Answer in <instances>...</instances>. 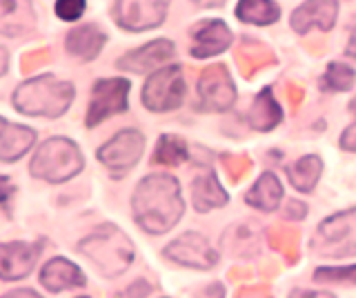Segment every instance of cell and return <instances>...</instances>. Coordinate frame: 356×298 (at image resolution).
<instances>
[{"mask_svg":"<svg viewBox=\"0 0 356 298\" xmlns=\"http://www.w3.org/2000/svg\"><path fill=\"white\" fill-rule=\"evenodd\" d=\"M131 209L136 223L147 234H165L185 212L181 185L172 176L152 174L138 183L131 198Z\"/></svg>","mask_w":356,"mask_h":298,"instance_id":"6da1fadb","label":"cell"},{"mask_svg":"<svg viewBox=\"0 0 356 298\" xmlns=\"http://www.w3.org/2000/svg\"><path fill=\"white\" fill-rule=\"evenodd\" d=\"M74 103V85L54 76H38L22 83L14 92V107L27 116H63Z\"/></svg>","mask_w":356,"mask_h":298,"instance_id":"7a4b0ae2","label":"cell"},{"mask_svg":"<svg viewBox=\"0 0 356 298\" xmlns=\"http://www.w3.org/2000/svg\"><path fill=\"white\" fill-rule=\"evenodd\" d=\"M78 251L92 260L103 276H120L134 260V245L116 225H100L78 242Z\"/></svg>","mask_w":356,"mask_h":298,"instance_id":"3957f363","label":"cell"},{"mask_svg":"<svg viewBox=\"0 0 356 298\" xmlns=\"http://www.w3.org/2000/svg\"><path fill=\"white\" fill-rule=\"evenodd\" d=\"M83 165V154L76 142L70 138H49L47 142H42L31 160V176L58 185L81 174Z\"/></svg>","mask_w":356,"mask_h":298,"instance_id":"277c9868","label":"cell"},{"mask_svg":"<svg viewBox=\"0 0 356 298\" xmlns=\"http://www.w3.org/2000/svg\"><path fill=\"white\" fill-rule=\"evenodd\" d=\"M314 251L327 258H348L356 254V209L334 214L316 229Z\"/></svg>","mask_w":356,"mask_h":298,"instance_id":"5b68a950","label":"cell"},{"mask_svg":"<svg viewBox=\"0 0 356 298\" xmlns=\"http://www.w3.org/2000/svg\"><path fill=\"white\" fill-rule=\"evenodd\" d=\"M185 98V78L181 67H163L156 74H152L147 83L143 85V96L140 101L143 105L149 109V112H172L183 105Z\"/></svg>","mask_w":356,"mask_h":298,"instance_id":"8992f818","label":"cell"},{"mask_svg":"<svg viewBox=\"0 0 356 298\" xmlns=\"http://www.w3.org/2000/svg\"><path fill=\"white\" fill-rule=\"evenodd\" d=\"M129 81L127 78H103L94 85L92 101L87 107V127H96L109 116L122 114L127 109Z\"/></svg>","mask_w":356,"mask_h":298,"instance_id":"52a82bcc","label":"cell"},{"mask_svg":"<svg viewBox=\"0 0 356 298\" xmlns=\"http://www.w3.org/2000/svg\"><path fill=\"white\" fill-rule=\"evenodd\" d=\"M167 7L170 0H116L114 18L122 29L145 31L163 23Z\"/></svg>","mask_w":356,"mask_h":298,"instance_id":"ba28073f","label":"cell"},{"mask_svg":"<svg viewBox=\"0 0 356 298\" xmlns=\"http://www.w3.org/2000/svg\"><path fill=\"white\" fill-rule=\"evenodd\" d=\"M145 138L136 129H122L98 149V160L111 172H129L143 158Z\"/></svg>","mask_w":356,"mask_h":298,"instance_id":"9c48e42d","label":"cell"},{"mask_svg":"<svg viewBox=\"0 0 356 298\" xmlns=\"http://www.w3.org/2000/svg\"><path fill=\"white\" fill-rule=\"evenodd\" d=\"M198 96L200 109L207 112H227L236 101V90L229 78V72L225 65H214L200 74L198 81Z\"/></svg>","mask_w":356,"mask_h":298,"instance_id":"30bf717a","label":"cell"},{"mask_svg":"<svg viewBox=\"0 0 356 298\" xmlns=\"http://www.w3.org/2000/svg\"><path fill=\"white\" fill-rule=\"evenodd\" d=\"M163 256L192 270H209L218 263V254L207 242V238L200 234H192V231L170 242L163 249Z\"/></svg>","mask_w":356,"mask_h":298,"instance_id":"8fae6325","label":"cell"},{"mask_svg":"<svg viewBox=\"0 0 356 298\" xmlns=\"http://www.w3.org/2000/svg\"><path fill=\"white\" fill-rule=\"evenodd\" d=\"M0 272H3L5 281H16L25 279L33 272L40 256V245L36 242H25V240H14L5 242L0 249Z\"/></svg>","mask_w":356,"mask_h":298,"instance_id":"7c38bea8","label":"cell"},{"mask_svg":"<svg viewBox=\"0 0 356 298\" xmlns=\"http://www.w3.org/2000/svg\"><path fill=\"white\" fill-rule=\"evenodd\" d=\"M192 56L209 58L232 47V31L222 20H203L192 29Z\"/></svg>","mask_w":356,"mask_h":298,"instance_id":"4fadbf2b","label":"cell"},{"mask_svg":"<svg viewBox=\"0 0 356 298\" xmlns=\"http://www.w3.org/2000/svg\"><path fill=\"white\" fill-rule=\"evenodd\" d=\"M339 3L337 0H307L292 14V27L298 34H307L312 27L330 31L337 23Z\"/></svg>","mask_w":356,"mask_h":298,"instance_id":"5bb4252c","label":"cell"},{"mask_svg":"<svg viewBox=\"0 0 356 298\" xmlns=\"http://www.w3.org/2000/svg\"><path fill=\"white\" fill-rule=\"evenodd\" d=\"M174 51L176 49L172 40H152L147 45L125 53V56L118 60V67L125 72H134V74H145V72L161 67L165 60H170L174 56Z\"/></svg>","mask_w":356,"mask_h":298,"instance_id":"9a60e30c","label":"cell"},{"mask_svg":"<svg viewBox=\"0 0 356 298\" xmlns=\"http://www.w3.org/2000/svg\"><path fill=\"white\" fill-rule=\"evenodd\" d=\"M40 283L42 287H47L49 292L58 294L63 290H72V287H83L87 279L78 265H74L72 260H67L63 256H56L42 267Z\"/></svg>","mask_w":356,"mask_h":298,"instance_id":"2e32d148","label":"cell"},{"mask_svg":"<svg viewBox=\"0 0 356 298\" xmlns=\"http://www.w3.org/2000/svg\"><path fill=\"white\" fill-rule=\"evenodd\" d=\"M0 127H3L0 129V160L3 163L18 160L36 142V131L29 127L14 125L7 118L0 120Z\"/></svg>","mask_w":356,"mask_h":298,"instance_id":"e0dca14e","label":"cell"},{"mask_svg":"<svg viewBox=\"0 0 356 298\" xmlns=\"http://www.w3.org/2000/svg\"><path fill=\"white\" fill-rule=\"evenodd\" d=\"M36 25L29 0H0V31L5 36H22Z\"/></svg>","mask_w":356,"mask_h":298,"instance_id":"ac0fdd59","label":"cell"},{"mask_svg":"<svg viewBox=\"0 0 356 298\" xmlns=\"http://www.w3.org/2000/svg\"><path fill=\"white\" fill-rule=\"evenodd\" d=\"M192 198H194L196 212H209V209H214V207H225L229 201L227 192L220 187L216 174L211 169H205L203 174H198L194 179Z\"/></svg>","mask_w":356,"mask_h":298,"instance_id":"d6986e66","label":"cell"},{"mask_svg":"<svg viewBox=\"0 0 356 298\" xmlns=\"http://www.w3.org/2000/svg\"><path fill=\"white\" fill-rule=\"evenodd\" d=\"M107 36L100 31L96 25H83L76 27L67 34V51L76 56L78 60H94L98 56V51L103 49Z\"/></svg>","mask_w":356,"mask_h":298,"instance_id":"ffe728a7","label":"cell"},{"mask_svg":"<svg viewBox=\"0 0 356 298\" xmlns=\"http://www.w3.org/2000/svg\"><path fill=\"white\" fill-rule=\"evenodd\" d=\"M245 201H248V205L261 209V212H274L283 201V185L272 172H265L248 192Z\"/></svg>","mask_w":356,"mask_h":298,"instance_id":"44dd1931","label":"cell"},{"mask_svg":"<svg viewBox=\"0 0 356 298\" xmlns=\"http://www.w3.org/2000/svg\"><path fill=\"white\" fill-rule=\"evenodd\" d=\"M281 118H283V112H281V107H278V103L274 101L272 90H263L259 96H256V101L252 103L250 112H248V123L256 131L274 129L278 123H281Z\"/></svg>","mask_w":356,"mask_h":298,"instance_id":"7402d4cb","label":"cell"},{"mask_svg":"<svg viewBox=\"0 0 356 298\" xmlns=\"http://www.w3.org/2000/svg\"><path fill=\"white\" fill-rule=\"evenodd\" d=\"M285 172H287L289 183H292L298 192H312L321 179L323 163L318 156H303V158H298L294 165L285 167Z\"/></svg>","mask_w":356,"mask_h":298,"instance_id":"603a6c76","label":"cell"},{"mask_svg":"<svg viewBox=\"0 0 356 298\" xmlns=\"http://www.w3.org/2000/svg\"><path fill=\"white\" fill-rule=\"evenodd\" d=\"M236 16L250 25H272L278 20L281 12L272 0H241L236 7Z\"/></svg>","mask_w":356,"mask_h":298,"instance_id":"cb8c5ba5","label":"cell"},{"mask_svg":"<svg viewBox=\"0 0 356 298\" xmlns=\"http://www.w3.org/2000/svg\"><path fill=\"white\" fill-rule=\"evenodd\" d=\"M187 160V145L183 138H178L174 134H163L156 145L154 163L165 165V167H176Z\"/></svg>","mask_w":356,"mask_h":298,"instance_id":"d4e9b609","label":"cell"},{"mask_svg":"<svg viewBox=\"0 0 356 298\" xmlns=\"http://www.w3.org/2000/svg\"><path fill=\"white\" fill-rule=\"evenodd\" d=\"M354 81H356V74L350 65H345V63H332L325 72V76H323V85H325L327 90H334V92L352 90Z\"/></svg>","mask_w":356,"mask_h":298,"instance_id":"484cf974","label":"cell"},{"mask_svg":"<svg viewBox=\"0 0 356 298\" xmlns=\"http://www.w3.org/2000/svg\"><path fill=\"white\" fill-rule=\"evenodd\" d=\"M314 279L321 283H352L356 285V265L352 267H321L316 270Z\"/></svg>","mask_w":356,"mask_h":298,"instance_id":"4316f807","label":"cell"},{"mask_svg":"<svg viewBox=\"0 0 356 298\" xmlns=\"http://www.w3.org/2000/svg\"><path fill=\"white\" fill-rule=\"evenodd\" d=\"M85 12V0H56V14L58 18L72 23V20H78Z\"/></svg>","mask_w":356,"mask_h":298,"instance_id":"83f0119b","label":"cell"},{"mask_svg":"<svg viewBox=\"0 0 356 298\" xmlns=\"http://www.w3.org/2000/svg\"><path fill=\"white\" fill-rule=\"evenodd\" d=\"M149 292H152V285L147 281H136L127 287V292L122 298H145V296H149Z\"/></svg>","mask_w":356,"mask_h":298,"instance_id":"f1b7e54d","label":"cell"},{"mask_svg":"<svg viewBox=\"0 0 356 298\" xmlns=\"http://www.w3.org/2000/svg\"><path fill=\"white\" fill-rule=\"evenodd\" d=\"M341 147L348 151H356V125L345 129V134L341 136Z\"/></svg>","mask_w":356,"mask_h":298,"instance_id":"f546056e","label":"cell"},{"mask_svg":"<svg viewBox=\"0 0 356 298\" xmlns=\"http://www.w3.org/2000/svg\"><path fill=\"white\" fill-rule=\"evenodd\" d=\"M287 298H337L330 292H312V290H294Z\"/></svg>","mask_w":356,"mask_h":298,"instance_id":"4dcf8cb0","label":"cell"},{"mask_svg":"<svg viewBox=\"0 0 356 298\" xmlns=\"http://www.w3.org/2000/svg\"><path fill=\"white\" fill-rule=\"evenodd\" d=\"M3 298H42V296L36 294V292H31V290H16V292L5 294Z\"/></svg>","mask_w":356,"mask_h":298,"instance_id":"1f68e13d","label":"cell"},{"mask_svg":"<svg viewBox=\"0 0 356 298\" xmlns=\"http://www.w3.org/2000/svg\"><path fill=\"white\" fill-rule=\"evenodd\" d=\"M192 3H196L198 7H205V9H211V7H220L225 0H192Z\"/></svg>","mask_w":356,"mask_h":298,"instance_id":"d6a6232c","label":"cell"},{"mask_svg":"<svg viewBox=\"0 0 356 298\" xmlns=\"http://www.w3.org/2000/svg\"><path fill=\"white\" fill-rule=\"evenodd\" d=\"M348 56L356 58V29L352 31V38H350V45H348Z\"/></svg>","mask_w":356,"mask_h":298,"instance_id":"836d02e7","label":"cell"},{"mask_svg":"<svg viewBox=\"0 0 356 298\" xmlns=\"http://www.w3.org/2000/svg\"><path fill=\"white\" fill-rule=\"evenodd\" d=\"M350 109H352V112H356V98H354V101L350 103Z\"/></svg>","mask_w":356,"mask_h":298,"instance_id":"e575fe53","label":"cell"},{"mask_svg":"<svg viewBox=\"0 0 356 298\" xmlns=\"http://www.w3.org/2000/svg\"><path fill=\"white\" fill-rule=\"evenodd\" d=\"M78 298H87V296H78Z\"/></svg>","mask_w":356,"mask_h":298,"instance_id":"d590c367","label":"cell"}]
</instances>
